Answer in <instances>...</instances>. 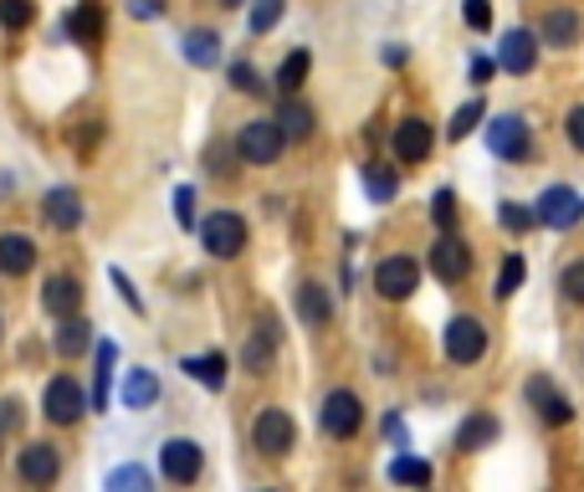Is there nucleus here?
Returning <instances> with one entry per match:
<instances>
[{"instance_id": "nucleus-39", "label": "nucleus", "mask_w": 584, "mask_h": 492, "mask_svg": "<svg viewBox=\"0 0 584 492\" xmlns=\"http://www.w3.org/2000/svg\"><path fill=\"white\" fill-rule=\"evenodd\" d=\"M431 215H436L441 231L456 227V195H452V190H436V200H431Z\"/></svg>"}, {"instance_id": "nucleus-24", "label": "nucleus", "mask_w": 584, "mask_h": 492, "mask_svg": "<svg viewBox=\"0 0 584 492\" xmlns=\"http://www.w3.org/2000/svg\"><path fill=\"white\" fill-rule=\"evenodd\" d=\"M88 344H93V323L78 319V313H67L62 329H57V354H67V360H72V354H82Z\"/></svg>"}, {"instance_id": "nucleus-1", "label": "nucleus", "mask_w": 584, "mask_h": 492, "mask_svg": "<svg viewBox=\"0 0 584 492\" xmlns=\"http://www.w3.org/2000/svg\"><path fill=\"white\" fill-rule=\"evenodd\" d=\"M282 144H288V133H282L278 119H252L236 133V154L246 164H272L282 154Z\"/></svg>"}, {"instance_id": "nucleus-49", "label": "nucleus", "mask_w": 584, "mask_h": 492, "mask_svg": "<svg viewBox=\"0 0 584 492\" xmlns=\"http://www.w3.org/2000/svg\"><path fill=\"white\" fill-rule=\"evenodd\" d=\"M221 6H241V0H221Z\"/></svg>"}, {"instance_id": "nucleus-20", "label": "nucleus", "mask_w": 584, "mask_h": 492, "mask_svg": "<svg viewBox=\"0 0 584 492\" xmlns=\"http://www.w3.org/2000/svg\"><path fill=\"white\" fill-rule=\"evenodd\" d=\"M580 31H584V21L574 11H548L544 21H538V37H544L548 47H574Z\"/></svg>"}, {"instance_id": "nucleus-46", "label": "nucleus", "mask_w": 584, "mask_h": 492, "mask_svg": "<svg viewBox=\"0 0 584 492\" xmlns=\"http://www.w3.org/2000/svg\"><path fill=\"white\" fill-rule=\"evenodd\" d=\"M570 144H574V149H580V154H584V103H580V108H574V113H570Z\"/></svg>"}, {"instance_id": "nucleus-26", "label": "nucleus", "mask_w": 584, "mask_h": 492, "mask_svg": "<svg viewBox=\"0 0 584 492\" xmlns=\"http://www.w3.org/2000/svg\"><path fill=\"white\" fill-rule=\"evenodd\" d=\"M431 462H421V456H395L390 462V482H400V488H431Z\"/></svg>"}, {"instance_id": "nucleus-48", "label": "nucleus", "mask_w": 584, "mask_h": 492, "mask_svg": "<svg viewBox=\"0 0 584 492\" xmlns=\"http://www.w3.org/2000/svg\"><path fill=\"white\" fill-rule=\"evenodd\" d=\"M472 78H477V82L492 78V62H487V57H477V62H472Z\"/></svg>"}, {"instance_id": "nucleus-6", "label": "nucleus", "mask_w": 584, "mask_h": 492, "mask_svg": "<svg viewBox=\"0 0 584 492\" xmlns=\"http://www.w3.org/2000/svg\"><path fill=\"white\" fill-rule=\"evenodd\" d=\"M292 436H298V426H292V415L282 411V405H266V411L256 415L252 441H256V452H262V456H282V452H292Z\"/></svg>"}, {"instance_id": "nucleus-36", "label": "nucleus", "mask_w": 584, "mask_h": 492, "mask_svg": "<svg viewBox=\"0 0 584 492\" xmlns=\"http://www.w3.org/2000/svg\"><path fill=\"white\" fill-rule=\"evenodd\" d=\"M482 113H487V108H482V103H466V108H456V119H452V129H446V133H452V139H466V133H472V129H477V123H482Z\"/></svg>"}, {"instance_id": "nucleus-32", "label": "nucleus", "mask_w": 584, "mask_h": 492, "mask_svg": "<svg viewBox=\"0 0 584 492\" xmlns=\"http://www.w3.org/2000/svg\"><path fill=\"white\" fill-rule=\"evenodd\" d=\"M523 272H528V267H523V257H507V262L497 267V288H492V298H503V303H507V298L523 288Z\"/></svg>"}, {"instance_id": "nucleus-38", "label": "nucleus", "mask_w": 584, "mask_h": 492, "mask_svg": "<svg viewBox=\"0 0 584 492\" xmlns=\"http://www.w3.org/2000/svg\"><path fill=\"white\" fill-rule=\"evenodd\" d=\"M278 16H282V0H256L252 6V31L262 37V31L278 27Z\"/></svg>"}, {"instance_id": "nucleus-15", "label": "nucleus", "mask_w": 584, "mask_h": 492, "mask_svg": "<svg viewBox=\"0 0 584 492\" xmlns=\"http://www.w3.org/2000/svg\"><path fill=\"white\" fill-rule=\"evenodd\" d=\"M431 144H436V133H431V123L425 119H405L395 129V154L405 164H421L425 154H431Z\"/></svg>"}, {"instance_id": "nucleus-27", "label": "nucleus", "mask_w": 584, "mask_h": 492, "mask_svg": "<svg viewBox=\"0 0 584 492\" xmlns=\"http://www.w3.org/2000/svg\"><path fill=\"white\" fill-rule=\"evenodd\" d=\"M272 344H278V329H272V319L262 323V333H256L252 344H246V354H241V364L252 374H266V364H272Z\"/></svg>"}, {"instance_id": "nucleus-19", "label": "nucleus", "mask_w": 584, "mask_h": 492, "mask_svg": "<svg viewBox=\"0 0 584 492\" xmlns=\"http://www.w3.org/2000/svg\"><path fill=\"white\" fill-rule=\"evenodd\" d=\"M119 400L129 405V411H144V405H154V400H160V380H154L149 370H129V374H123Z\"/></svg>"}, {"instance_id": "nucleus-33", "label": "nucleus", "mask_w": 584, "mask_h": 492, "mask_svg": "<svg viewBox=\"0 0 584 492\" xmlns=\"http://www.w3.org/2000/svg\"><path fill=\"white\" fill-rule=\"evenodd\" d=\"M31 16H37V0H0V27L6 31L31 27Z\"/></svg>"}, {"instance_id": "nucleus-22", "label": "nucleus", "mask_w": 584, "mask_h": 492, "mask_svg": "<svg viewBox=\"0 0 584 492\" xmlns=\"http://www.w3.org/2000/svg\"><path fill=\"white\" fill-rule=\"evenodd\" d=\"M298 313H303V323H313V329H323V323L333 319V303H329V293H323V282H303V288H298Z\"/></svg>"}, {"instance_id": "nucleus-8", "label": "nucleus", "mask_w": 584, "mask_h": 492, "mask_svg": "<svg viewBox=\"0 0 584 492\" xmlns=\"http://www.w3.org/2000/svg\"><path fill=\"white\" fill-rule=\"evenodd\" d=\"M487 149L497 160H528V123L518 113H503V119L487 123Z\"/></svg>"}, {"instance_id": "nucleus-40", "label": "nucleus", "mask_w": 584, "mask_h": 492, "mask_svg": "<svg viewBox=\"0 0 584 492\" xmlns=\"http://www.w3.org/2000/svg\"><path fill=\"white\" fill-rule=\"evenodd\" d=\"M231 88H236V93H262V78H256V67H252V62H236V67H231Z\"/></svg>"}, {"instance_id": "nucleus-18", "label": "nucleus", "mask_w": 584, "mask_h": 492, "mask_svg": "<svg viewBox=\"0 0 584 492\" xmlns=\"http://www.w3.org/2000/svg\"><path fill=\"white\" fill-rule=\"evenodd\" d=\"M67 37L72 41H103V6L98 0H78L67 16Z\"/></svg>"}, {"instance_id": "nucleus-9", "label": "nucleus", "mask_w": 584, "mask_h": 492, "mask_svg": "<svg viewBox=\"0 0 584 492\" xmlns=\"http://www.w3.org/2000/svg\"><path fill=\"white\" fill-rule=\"evenodd\" d=\"M523 395H528V405L538 411L544 426H570V421H574V405L558 395V385H548L544 374H533L528 385H523Z\"/></svg>"}, {"instance_id": "nucleus-16", "label": "nucleus", "mask_w": 584, "mask_h": 492, "mask_svg": "<svg viewBox=\"0 0 584 492\" xmlns=\"http://www.w3.org/2000/svg\"><path fill=\"white\" fill-rule=\"evenodd\" d=\"M37 267V241L31 237H0V272L6 278H21V272H31Z\"/></svg>"}, {"instance_id": "nucleus-14", "label": "nucleus", "mask_w": 584, "mask_h": 492, "mask_svg": "<svg viewBox=\"0 0 584 492\" xmlns=\"http://www.w3.org/2000/svg\"><path fill=\"white\" fill-rule=\"evenodd\" d=\"M533 62H538V37L533 31H507L503 47H497V67L523 78V72H533Z\"/></svg>"}, {"instance_id": "nucleus-47", "label": "nucleus", "mask_w": 584, "mask_h": 492, "mask_svg": "<svg viewBox=\"0 0 584 492\" xmlns=\"http://www.w3.org/2000/svg\"><path fill=\"white\" fill-rule=\"evenodd\" d=\"M16 421H21V411H16V400H6V405H0V431L16 426Z\"/></svg>"}, {"instance_id": "nucleus-4", "label": "nucleus", "mask_w": 584, "mask_h": 492, "mask_svg": "<svg viewBox=\"0 0 584 492\" xmlns=\"http://www.w3.org/2000/svg\"><path fill=\"white\" fill-rule=\"evenodd\" d=\"M482 354H487V329H482L472 313H462V319L446 323V360L452 364H477Z\"/></svg>"}, {"instance_id": "nucleus-25", "label": "nucleus", "mask_w": 584, "mask_h": 492, "mask_svg": "<svg viewBox=\"0 0 584 492\" xmlns=\"http://www.w3.org/2000/svg\"><path fill=\"white\" fill-rule=\"evenodd\" d=\"M185 374H190V380H200L205 390H221V385H226V354H190Z\"/></svg>"}, {"instance_id": "nucleus-3", "label": "nucleus", "mask_w": 584, "mask_h": 492, "mask_svg": "<svg viewBox=\"0 0 584 492\" xmlns=\"http://www.w3.org/2000/svg\"><path fill=\"white\" fill-rule=\"evenodd\" d=\"M88 405H93V395L78 380H67V374H57L52 385H47V400H41V411L52 415L57 426H72L78 415H88Z\"/></svg>"}, {"instance_id": "nucleus-44", "label": "nucleus", "mask_w": 584, "mask_h": 492, "mask_svg": "<svg viewBox=\"0 0 584 492\" xmlns=\"http://www.w3.org/2000/svg\"><path fill=\"white\" fill-rule=\"evenodd\" d=\"M123 11L133 21H154V16H164V0H123Z\"/></svg>"}, {"instance_id": "nucleus-12", "label": "nucleus", "mask_w": 584, "mask_h": 492, "mask_svg": "<svg viewBox=\"0 0 584 492\" xmlns=\"http://www.w3.org/2000/svg\"><path fill=\"white\" fill-rule=\"evenodd\" d=\"M16 472H21V482L52 488L57 472H62V462H57V446H47V441H31V446H21V456H16Z\"/></svg>"}, {"instance_id": "nucleus-43", "label": "nucleus", "mask_w": 584, "mask_h": 492, "mask_svg": "<svg viewBox=\"0 0 584 492\" xmlns=\"http://www.w3.org/2000/svg\"><path fill=\"white\" fill-rule=\"evenodd\" d=\"M174 215H180V227H195V190L190 185L174 190Z\"/></svg>"}, {"instance_id": "nucleus-21", "label": "nucleus", "mask_w": 584, "mask_h": 492, "mask_svg": "<svg viewBox=\"0 0 584 492\" xmlns=\"http://www.w3.org/2000/svg\"><path fill=\"white\" fill-rule=\"evenodd\" d=\"M41 303H47V313H57V319L78 313V303H82V282H78V278H52V282H47V293H41Z\"/></svg>"}, {"instance_id": "nucleus-30", "label": "nucleus", "mask_w": 584, "mask_h": 492, "mask_svg": "<svg viewBox=\"0 0 584 492\" xmlns=\"http://www.w3.org/2000/svg\"><path fill=\"white\" fill-rule=\"evenodd\" d=\"M185 57L195 67H215V57H221V41H215V31H190V37H185Z\"/></svg>"}, {"instance_id": "nucleus-7", "label": "nucleus", "mask_w": 584, "mask_h": 492, "mask_svg": "<svg viewBox=\"0 0 584 492\" xmlns=\"http://www.w3.org/2000/svg\"><path fill=\"white\" fill-rule=\"evenodd\" d=\"M415 282H421V262H415V257H385V262L374 267V288H380V298H390V303L411 298Z\"/></svg>"}, {"instance_id": "nucleus-29", "label": "nucleus", "mask_w": 584, "mask_h": 492, "mask_svg": "<svg viewBox=\"0 0 584 492\" xmlns=\"http://www.w3.org/2000/svg\"><path fill=\"white\" fill-rule=\"evenodd\" d=\"M278 123H282L288 139H308V133H313V108H308V103H282Z\"/></svg>"}, {"instance_id": "nucleus-23", "label": "nucleus", "mask_w": 584, "mask_h": 492, "mask_svg": "<svg viewBox=\"0 0 584 492\" xmlns=\"http://www.w3.org/2000/svg\"><path fill=\"white\" fill-rule=\"evenodd\" d=\"M492 441H497V415H487V411H477L462 431H456V446H462V452H482V446H492Z\"/></svg>"}, {"instance_id": "nucleus-37", "label": "nucleus", "mask_w": 584, "mask_h": 492, "mask_svg": "<svg viewBox=\"0 0 584 492\" xmlns=\"http://www.w3.org/2000/svg\"><path fill=\"white\" fill-rule=\"evenodd\" d=\"M558 288H564V298H570V303H584V257H580V262H570V267H564V278H558Z\"/></svg>"}, {"instance_id": "nucleus-41", "label": "nucleus", "mask_w": 584, "mask_h": 492, "mask_svg": "<svg viewBox=\"0 0 584 492\" xmlns=\"http://www.w3.org/2000/svg\"><path fill=\"white\" fill-rule=\"evenodd\" d=\"M462 16H466V27H472V31H487L492 27V6H487V0H466Z\"/></svg>"}, {"instance_id": "nucleus-35", "label": "nucleus", "mask_w": 584, "mask_h": 492, "mask_svg": "<svg viewBox=\"0 0 584 492\" xmlns=\"http://www.w3.org/2000/svg\"><path fill=\"white\" fill-rule=\"evenodd\" d=\"M108 488L113 492H149V472L144 466H119V472H108Z\"/></svg>"}, {"instance_id": "nucleus-11", "label": "nucleus", "mask_w": 584, "mask_h": 492, "mask_svg": "<svg viewBox=\"0 0 584 492\" xmlns=\"http://www.w3.org/2000/svg\"><path fill=\"white\" fill-rule=\"evenodd\" d=\"M431 272H436L441 282H462L466 272H472V247H466L462 237H452V231H446V237L431 247Z\"/></svg>"}, {"instance_id": "nucleus-31", "label": "nucleus", "mask_w": 584, "mask_h": 492, "mask_svg": "<svg viewBox=\"0 0 584 492\" xmlns=\"http://www.w3.org/2000/svg\"><path fill=\"white\" fill-rule=\"evenodd\" d=\"M113 364H119V349H113V344H98V385H93V405H98V411L108 405V385H113Z\"/></svg>"}, {"instance_id": "nucleus-5", "label": "nucleus", "mask_w": 584, "mask_h": 492, "mask_svg": "<svg viewBox=\"0 0 584 492\" xmlns=\"http://www.w3.org/2000/svg\"><path fill=\"white\" fill-rule=\"evenodd\" d=\"M359 421H364V405H359L354 390H333L329 400H323V411H319V426L329 431L333 441H349L359 431Z\"/></svg>"}, {"instance_id": "nucleus-17", "label": "nucleus", "mask_w": 584, "mask_h": 492, "mask_svg": "<svg viewBox=\"0 0 584 492\" xmlns=\"http://www.w3.org/2000/svg\"><path fill=\"white\" fill-rule=\"evenodd\" d=\"M47 221H52L57 231H78L82 227V195L78 190L57 185L52 195H47Z\"/></svg>"}, {"instance_id": "nucleus-42", "label": "nucleus", "mask_w": 584, "mask_h": 492, "mask_svg": "<svg viewBox=\"0 0 584 492\" xmlns=\"http://www.w3.org/2000/svg\"><path fill=\"white\" fill-rule=\"evenodd\" d=\"M533 221H538V215H533V211H523L518 200H507V205H503V227H507V231H528Z\"/></svg>"}, {"instance_id": "nucleus-2", "label": "nucleus", "mask_w": 584, "mask_h": 492, "mask_svg": "<svg viewBox=\"0 0 584 492\" xmlns=\"http://www.w3.org/2000/svg\"><path fill=\"white\" fill-rule=\"evenodd\" d=\"M200 241H205V252L221 257V262H226V257H241V247H246V221L231 211H215L200 221Z\"/></svg>"}, {"instance_id": "nucleus-34", "label": "nucleus", "mask_w": 584, "mask_h": 492, "mask_svg": "<svg viewBox=\"0 0 584 492\" xmlns=\"http://www.w3.org/2000/svg\"><path fill=\"white\" fill-rule=\"evenodd\" d=\"M364 190H370V200H390L395 195V174L385 164H364Z\"/></svg>"}, {"instance_id": "nucleus-45", "label": "nucleus", "mask_w": 584, "mask_h": 492, "mask_svg": "<svg viewBox=\"0 0 584 492\" xmlns=\"http://www.w3.org/2000/svg\"><path fill=\"white\" fill-rule=\"evenodd\" d=\"M108 278H113V288H119L123 298H129V308H133V313H144V303H139V293H133V288H129V278H123L119 267H113V272H108Z\"/></svg>"}, {"instance_id": "nucleus-13", "label": "nucleus", "mask_w": 584, "mask_h": 492, "mask_svg": "<svg viewBox=\"0 0 584 492\" xmlns=\"http://www.w3.org/2000/svg\"><path fill=\"white\" fill-rule=\"evenodd\" d=\"M200 446L195 441H185V436H174V441H164L160 446V466H164V478L170 482H195L200 478Z\"/></svg>"}, {"instance_id": "nucleus-28", "label": "nucleus", "mask_w": 584, "mask_h": 492, "mask_svg": "<svg viewBox=\"0 0 584 492\" xmlns=\"http://www.w3.org/2000/svg\"><path fill=\"white\" fill-rule=\"evenodd\" d=\"M308 67H313V57H308V52H288V62L278 67V88H282V93H298V88H303Z\"/></svg>"}, {"instance_id": "nucleus-10", "label": "nucleus", "mask_w": 584, "mask_h": 492, "mask_svg": "<svg viewBox=\"0 0 584 492\" xmlns=\"http://www.w3.org/2000/svg\"><path fill=\"white\" fill-rule=\"evenodd\" d=\"M533 215H538L548 231H570L574 221L584 215V200L574 195L570 185H554V190H544V195H538V211H533Z\"/></svg>"}]
</instances>
